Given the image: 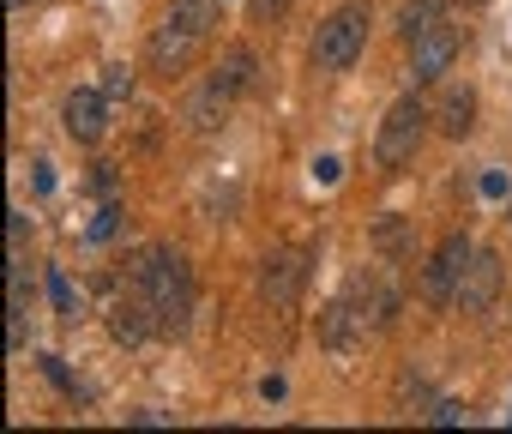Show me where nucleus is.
I'll list each match as a JSON object with an SVG mask.
<instances>
[{"instance_id":"nucleus-1","label":"nucleus","mask_w":512,"mask_h":434,"mask_svg":"<svg viewBox=\"0 0 512 434\" xmlns=\"http://www.w3.org/2000/svg\"><path fill=\"white\" fill-rule=\"evenodd\" d=\"M127 290H139L157 314V332L163 338H181L187 332V308H193V272L175 248H145L133 266H127Z\"/></svg>"},{"instance_id":"nucleus-2","label":"nucleus","mask_w":512,"mask_h":434,"mask_svg":"<svg viewBox=\"0 0 512 434\" xmlns=\"http://www.w3.org/2000/svg\"><path fill=\"white\" fill-rule=\"evenodd\" d=\"M368 43V0H350V7H338L320 31H314V67L320 73H344Z\"/></svg>"},{"instance_id":"nucleus-3","label":"nucleus","mask_w":512,"mask_h":434,"mask_svg":"<svg viewBox=\"0 0 512 434\" xmlns=\"http://www.w3.org/2000/svg\"><path fill=\"white\" fill-rule=\"evenodd\" d=\"M428 121H434V109H422L416 97H398V103L386 109V121H380V139H374L380 169H404V163L416 157V145H422Z\"/></svg>"},{"instance_id":"nucleus-4","label":"nucleus","mask_w":512,"mask_h":434,"mask_svg":"<svg viewBox=\"0 0 512 434\" xmlns=\"http://www.w3.org/2000/svg\"><path fill=\"white\" fill-rule=\"evenodd\" d=\"M470 236H446L440 248H434V260L422 266V302L428 308H446V302H458V278H464V266H470Z\"/></svg>"},{"instance_id":"nucleus-5","label":"nucleus","mask_w":512,"mask_h":434,"mask_svg":"<svg viewBox=\"0 0 512 434\" xmlns=\"http://www.w3.org/2000/svg\"><path fill=\"white\" fill-rule=\"evenodd\" d=\"M458 49H464V31L458 25H428L416 43H410V79L416 85H434L440 73H452V61H458Z\"/></svg>"},{"instance_id":"nucleus-6","label":"nucleus","mask_w":512,"mask_h":434,"mask_svg":"<svg viewBox=\"0 0 512 434\" xmlns=\"http://www.w3.org/2000/svg\"><path fill=\"white\" fill-rule=\"evenodd\" d=\"M302 284H308V254L278 248V254H266V260H260V296H266L272 308H296Z\"/></svg>"},{"instance_id":"nucleus-7","label":"nucleus","mask_w":512,"mask_h":434,"mask_svg":"<svg viewBox=\"0 0 512 434\" xmlns=\"http://www.w3.org/2000/svg\"><path fill=\"white\" fill-rule=\"evenodd\" d=\"M314 332H320V350H332V356H350L374 326H368V314L344 296V302H326L320 308V320H314Z\"/></svg>"},{"instance_id":"nucleus-8","label":"nucleus","mask_w":512,"mask_h":434,"mask_svg":"<svg viewBox=\"0 0 512 434\" xmlns=\"http://www.w3.org/2000/svg\"><path fill=\"white\" fill-rule=\"evenodd\" d=\"M350 296H362V314H368L374 332H386L398 320V308H404V290H398L392 272H356L350 278Z\"/></svg>"},{"instance_id":"nucleus-9","label":"nucleus","mask_w":512,"mask_h":434,"mask_svg":"<svg viewBox=\"0 0 512 434\" xmlns=\"http://www.w3.org/2000/svg\"><path fill=\"white\" fill-rule=\"evenodd\" d=\"M494 296H500V254L476 248L470 266H464V278H458V308H464V314H488Z\"/></svg>"},{"instance_id":"nucleus-10","label":"nucleus","mask_w":512,"mask_h":434,"mask_svg":"<svg viewBox=\"0 0 512 434\" xmlns=\"http://www.w3.org/2000/svg\"><path fill=\"white\" fill-rule=\"evenodd\" d=\"M61 127H67V139L97 145L103 127H109V97H103V91H67V103H61Z\"/></svg>"},{"instance_id":"nucleus-11","label":"nucleus","mask_w":512,"mask_h":434,"mask_svg":"<svg viewBox=\"0 0 512 434\" xmlns=\"http://www.w3.org/2000/svg\"><path fill=\"white\" fill-rule=\"evenodd\" d=\"M193 49H199V37L163 13V25L151 31V67H157V73H181V67L193 61Z\"/></svg>"},{"instance_id":"nucleus-12","label":"nucleus","mask_w":512,"mask_h":434,"mask_svg":"<svg viewBox=\"0 0 512 434\" xmlns=\"http://www.w3.org/2000/svg\"><path fill=\"white\" fill-rule=\"evenodd\" d=\"M109 332H115V344H127V350H133V344H145V338L157 332V314H151V302H145L139 290H127V296L109 308Z\"/></svg>"},{"instance_id":"nucleus-13","label":"nucleus","mask_w":512,"mask_h":434,"mask_svg":"<svg viewBox=\"0 0 512 434\" xmlns=\"http://www.w3.org/2000/svg\"><path fill=\"white\" fill-rule=\"evenodd\" d=\"M434 127H440L446 139H464V133L476 127V91H470V85H446L440 103H434Z\"/></svg>"},{"instance_id":"nucleus-14","label":"nucleus","mask_w":512,"mask_h":434,"mask_svg":"<svg viewBox=\"0 0 512 434\" xmlns=\"http://www.w3.org/2000/svg\"><path fill=\"white\" fill-rule=\"evenodd\" d=\"M229 103H235V97L211 79V85H199V91L187 97V115H181V121H187L193 133H217V127H223V115H229Z\"/></svg>"},{"instance_id":"nucleus-15","label":"nucleus","mask_w":512,"mask_h":434,"mask_svg":"<svg viewBox=\"0 0 512 434\" xmlns=\"http://www.w3.org/2000/svg\"><path fill=\"white\" fill-rule=\"evenodd\" d=\"M169 19L175 25H187L199 43L217 31V19H223V0H169Z\"/></svg>"},{"instance_id":"nucleus-16","label":"nucleus","mask_w":512,"mask_h":434,"mask_svg":"<svg viewBox=\"0 0 512 434\" xmlns=\"http://www.w3.org/2000/svg\"><path fill=\"white\" fill-rule=\"evenodd\" d=\"M253 73H260V61H253V49H229V55L217 61V73H211V79H217V85H223L229 97H241V91L253 85Z\"/></svg>"},{"instance_id":"nucleus-17","label":"nucleus","mask_w":512,"mask_h":434,"mask_svg":"<svg viewBox=\"0 0 512 434\" xmlns=\"http://www.w3.org/2000/svg\"><path fill=\"white\" fill-rule=\"evenodd\" d=\"M440 19H446V0H404V7H398V31H404L410 43H416L428 25H440Z\"/></svg>"},{"instance_id":"nucleus-18","label":"nucleus","mask_w":512,"mask_h":434,"mask_svg":"<svg viewBox=\"0 0 512 434\" xmlns=\"http://www.w3.org/2000/svg\"><path fill=\"white\" fill-rule=\"evenodd\" d=\"M49 302H55L61 320H79V314H85V302H79V290L67 284V272H49Z\"/></svg>"},{"instance_id":"nucleus-19","label":"nucleus","mask_w":512,"mask_h":434,"mask_svg":"<svg viewBox=\"0 0 512 434\" xmlns=\"http://www.w3.org/2000/svg\"><path fill=\"white\" fill-rule=\"evenodd\" d=\"M97 91H103L109 103H127V97H133V67L109 61V67H103V79H97Z\"/></svg>"},{"instance_id":"nucleus-20","label":"nucleus","mask_w":512,"mask_h":434,"mask_svg":"<svg viewBox=\"0 0 512 434\" xmlns=\"http://www.w3.org/2000/svg\"><path fill=\"white\" fill-rule=\"evenodd\" d=\"M37 362H43V374H49V380H55V386H61V392L73 398V404H91V392H85V386H79V380L67 374V362H61V356H37Z\"/></svg>"},{"instance_id":"nucleus-21","label":"nucleus","mask_w":512,"mask_h":434,"mask_svg":"<svg viewBox=\"0 0 512 434\" xmlns=\"http://www.w3.org/2000/svg\"><path fill=\"white\" fill-rule=\"evenodd\" d=\"M428 422H434V428H452V422H464V404H458V398H434V404H428Z\"/></svg>"},{"instance_id":"nucleus-22","label":"nucleus","mask_w":512,"mask_h":434,"mask_svg":"<svg viewBox=\"0 0 512 434\" xmlns=\"http://www.w3.org/2000/svg\"><path fill=\"white\" fill-rule=\"evenodd\" d=\"M247 13H253V25H278L290 13V0H247Z\"/></svg>"},{"instance_id":"nucleus-23","label":"nucleus","mask_w":512,"mask_h":434,"mask_svg":"<svg viewBox=\"0 0 512 434\" xmlns=\"http://www.w3.org/2000/svg\"><path fill=\"white\" fill-rule=\"evenodd\" d=\"M374 248H386V254H398V248H404V217H386V224L374 230Z\"/></svg>"},{"instance_id":"nucleus-24","label":"nucleus","mask_w":512,"mask_h":434,"mask_svg":"<svg viewBox=\"0 0 512 434\" xmlns=\"http://www.w3.org/2000/svg\"><path fill=\"white\" fill-rule=\"evenodd\" d=\"M115 217H121V205H115V199H103L97 224H91V242H109V236H115Z\"/></svg>"},{"instance_id":"nucleus-25","label":"nucleus","mask_w":512,"mask_h":434,"mask_svg":"<svg viewBox=\"0 0 512 434\" xmlns=\"http://www.w3.org/2000/svg\"><path fill=\"white\" fill-rule=\"evenodd\" d=\"M398 398H404V404H410V398L422 404V398H428V386H422V374H404V380H398Z\"/></svg>"},{"instance_id":"nucleus-26","label":"nucleus","mask_w":512,"mask_h":434,"mask_svg":"<svg viewBox=\"0 0 512 434\" xmlns=\"http://www.w3.org/2000/svg\"><path fill=\"white\" fill-rule=\"evenodd\" d=\"M25 230H31V224H25V211L13 205V211H7V236H13V248H25Z\"/></svg>"},{"instance_id":"nucleus-27","label":"nucleus","mask_w":512,"mask_h":434,"mask_svg":"<svg viewBox=\"0 0 512 434\" xmlns=\"http://www.w3.org/2000/svg\"><path fill=\"white\" fill-rule=\"evenodd\" d=\"M97 193L115 199V163H97Z\"/></svg>"},{"instance_id":"nucleus-28","label":"nucleus","mask_w":512,"mask_h":434,"mask_svg":"<svg viewBox=\"0 0 512 434\" xmlns=\"http://www.w3.org/2000/svg\"><path fill=\"white\" fill-rule=\"evenodd\" d=\"M127 422H139V428H163L169 416H163V410H127Z\"/></svg>"},{"instance_id":"nucleus-29","label":"nucleus","mask_w":512,"mask_h":434,"mask_svg":"<svg viewBox=\"0 0 512 434\" xmlns=\"http://www.w3.org/2000/svg\"><path fill=\"white\" fill-rule=\"evenodd\" d=\"M482 193H488V199H506V175H500V169H494V175H482Z\"/></svg>"},{"instance_id":"nucleus-30","label":"nucleus","mask_w":512,"mask_h":434,"mask_svg":"<svg viewBox=\"0 0 512 434\" xmlns=\"http://www.w3.org/2000/svg\"><path fill=\"white\" fill-rule=\"evenodd\" d=\"M260 398H266V404H278V398H284V380H278V374H266V380H260Z\"/></svg>"},{"instance_id":"nucleus-31","label":"nucleus","mask_w":512,"mask_h":434,"mask_svg":"<svg viewBox=\"0 0 512 434\" xmlns=\"http://www.w3.org/2000/svg\"><path fill=\"white\" fill-rule=\"evenodd\" d=\"M13 13H25V0H13Z\"/></svg>"},{"instance_id":"nucleus-32","label":"nucleus","mask_w":512,"mask_h":434,"mask_svg":"<svg viewBox=\"0 0 512 434\" xmlns=\"http://www.w3.org/2000/svg\"><path fill=\"white\" fill-rule=\"evenodd\" d=\"M464 7H482V0H464Z\"/></svg>"}]
</instances>
